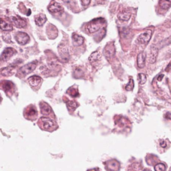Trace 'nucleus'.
<instances>
[{"instance_id":"obj_1","label":"nucleus","mask_w":171,"mask_h":171,"mask_svg":"<svg viewBox=\"0 0 171 171\" xmlns=\"http://www.w3.org/2000/svg\"><path fill=\"white\" fill-rule=\"evenodd\" d=\"M38 125L42 129L48 131H52L56 128V123L53 120L47 117H42L38 122Z\"/></svg>"},{"instance_id":"obj_2","label":"nucleus","mask_w":171,"mask_h":171,"mask_svg":"<svg viewBox=\"0 0 171 171\" xmlns=\"http://www.w3.org/2000/svg\"><path fill=\"white\" fill-rule=\"evenodd\" d=\"M36 66H37V62H32L29 63V64L25 65V66H22L21 68L19 70V72H18V74L20 76H26V75L30 74L33 71L35 70L36 68Z\"/></svg>"},{"instance_id":"obj_3","label":"nucleus","mask_w":171,"mask_h":171,"mask_svg":"<svg viewBox=\"0 0 171 171\" xmlns=\"http://www.w3.org/2000/svg\"><path fill=\"white\" fill-rule=\"evenodd\" d=\"M101 20L102 19H96L91 21L90 23L88 24L86 26V30L90 33H94V32H98L100 29L101 26L104 22H102Z\"/></svg>"},{"instance_id":"obj_4","label":"nucleus","mask_w":171,"mask_h":171,"mask_svg":"<svg viewBox=\"0 0 171 171\" xmlns=\"http://www.w3.org/2000/svg\"><path fill=\"white\" fill-rule=\"evenodd\" d=\"M24 116L27 119H29L30 121H34L36 120L38 116V112L36 110V108L33 105H30L24 111Z\"/></svg>"},{"instance_id":"obj_5","label":"nucleus","mask_w":171,"mask_h":171,"mask_svg":"<svg viewBox=\"0 0 171 171\" xmlns=\"http://www.w3.org/2000/svg\"><path fill=\"white\" fill-rule=\"evenodd\" d=\"M15 38L18 44L20 45H25L30 41V36L25 32H19L15 34Z\"/></svg>"},{"instance_id":"obj_6","label":"nucleus","mask_w":171,"mask_h":171,"mask_svg":"<svg viewBox=\"0 0 171 171\" xmlns=\"http://www.w3.org/2000/svg\"><path fill=\"white\" fill-rule=\"evenodd\" d=\"M104 54L108 59H110L115 54V47L112 42H110L106 46L104 50Z\"/></svg>"},{"instance_id":"obj_7","label":"nucleus","mask_w":171,"mask_h":171,"mask_svg":"<svg viewBox=\"0 0 171 171\" xmlns=\"http://www.w3.org/2000/svg\"><path fill=\"white\" fill-rule=\"evenodd\" d=\"M152 35V32L151 30H147L139 35L138 38V41L142 44H147L151 39Z\"/></svg>"},{"instance_id":"obj_8","label":"nucleus","mask_w":171,"mask_h":171,"mask_svg":"<svg viewBox=\"0 0 171 171\" xmlns=\"http://www.w3.org/2000/svg\"><path fill=\"white\" fill-rule=\"evenodd\" d=\"M48 10L51 13H60V12L64 10V8L60 3L56 1H52V3L50 4V5L48 6Z\"/></svg>"},{"instance_id":"obj_9","label":"nucleus","mask_w":171,"mask_h":171,"mask_svg":"<svg viewBox=\"0 0 171 171\" xmlns=\"http://www.w3.org/2000/svg\"><path fill=\"white\" fill-rule=\"evenodd\" d=\"M15 52V51L11 48H5L3 52H2L1 56H0V60L3 61V62L8 60L12 56H13Z\"/></svg>"},{"instance_id":"obj_10","label":"nucleus","mask_w":171,"mask_h":171,"mask_svg":"<svg viewBox=\"0 0 171 171\" xmlns=\"http://www.w3.org/2000/svg\"><path fill=\"white\" fill-rule=\"evenodd\" d=\"M158 54V49L154 46V45H152L151 48H150V52L149 55V59L148 61L150 64H154L156 62V58H157Z\"/></svg>"},{"instance_id":"obj_11","label":"nucleus","mask_w":171,"mask_h":171,"mask_svg":"<svg viewBox=\"0 0 171 171\" xmlns=\"http://www.w3.org/2000/svg\"><path fill=\"white\" fill-rule=\"evenodd\" d=\"M11 20L13 22V23L14 24L17 28H24L26 26V22L25 20H24L23 18H20V16L18 15H14L11 17Z\"/></svg>"},{"instance_id":"obj_12","label":"nucleus","mask_w":171,"mask_h":171,"mask_svg":"<svg viewBox=\"0 0 171 171\" xmlns=\"http://www.w3.org/2000/svg\"><path fill=\"white\" fill-rule=\"evenodd\" d=\"M40 109H41V112L43 115L48 116L52 113V108L50 106V105L48 103L44 102H42L40 104Z\"/></svg>"},{"instance_id":"obj_13","label":"nucleus","mask_w":171,"mask_h":171,"mask_svg":"<svg viewBox=\"0 0 171 171\" xmlns=\"http://www.w3.org/2000/svg\"><path fill=\"white\" fill-rule=\"evenodd\" d=\"M0 29L3 31H12L13 30V26L11 25L10 22L0 18Z\"/></svg>"},{"instance_id":"obj_14","label":"nucleus","mask_w":171,"mask_h":171,"mask_svg":"<svg viewBox=\"0 0 171 171\" xmlns=\"http://www.w3.org/2000/svg\"><path fill=\"white\" fill-rule=\"evenodd\" d=\"M28 80L32 87H37L42 82V79L38 76H30Z\"/></svg>"},{"instance_id":"obj_15","label":"nucleus","mask_w":171,"mask_h":171,"mask_svg":"<svg viewBox=\"0 0 171 171\" xmlns=\"http://www.w3.org/2000/svg\"><path fill=\"white\" fill-rule=\"evenodd\" d=\"M146 54L144 52H140L137 56V66L139 68H143L145 66Z\"/></svg>"},{"instance_id":"obj_16","label":"nucleus","mask_w":171,"mask_h":171,"mask_svg":"<svg viewBox=\"0 0 171 171\" xmlns=\"http://www.w3.org/2000/svg\"><path fill=\"white\" fill-rule=\"evenodd\" d=\"M131 18V13L130 11H121L118 14V18L120 20L123 22H127Z\"/></svg>"},{"instance_id":"obj_17","label":"nucleus","mask_w":171,"mask_h":171,"mask_svg":"<svg viewBox=\"0 0 171 171\" xmlns=\"http://www.w3.org/2000/svg\"><path fill=\"white\" fill-rule=\"evenodd\" d=\"M107 168L111 171H116L119 169V163L115 160H110L107 163Z\"/></svg>"},{"instance_id":"obj_18","label":"nucleus","mask_w":171,"mask_h":171,"mask_svg":"<svg viewBox=\"0 0 171 171\" xmlns=\"http://www.w3.org/2000/svg\"><path fill=\"white\" fill-rule=\"evenodd\" d=\"M34 19H35L36 24H37L38 26H42L47 20L46 15L43 13H40L39 15H37L36 16H35Z\"/></svg>"},{"instance_id":"obj_19","label":"nucleus","mask_w":171,"mask_h":171,"mask_svg":"<svg viewBox=\"0 0 171 171\" xmlns=\"http://www.w3.org/2000/svg\"><path fill=\"white\" fill-rule=\"evenodd\" d=\"M72 40L75 46H81L83 44V42H84V38L77 34H73Z\"/></svg>"},{"instance_id":"obj_20","label":"nucleus","mask_w":171,"mask_h":171,"mask_svg":"<svg viewBox=\"0 0 171 171\" xmlns=\"http://www.w3.org/2000/svg\"><path fill=\"white\" fill-rule=\"evenodd\" d=\"M160 7L163 9H168L171 6V1H167V0H162L158 2Z\"/></svg>"},{"instance_id":"obj_21","label":"nucleus","mask_w":171,"mask_h":171,"mask_svg":"<svg viewBox=\"0 0 171 171\" xmlns=\"http://www.w3.org/2000/svg\"><path fill=\"white\" fill-rule=\"evenodd\" d=\"M99 58H100V54H98V52H95L92 53L91 56H90L89 60H90V62L93 64V63L98 62V61L99 60Z\"/></svg>"},{"instance_id":"obj_22","label":"nucleus","mask_w":171,"mask_h":171,"mask_svg":"<svg viewBox=\"0 0 171 171\" xmlns=\"http://www.w3.org/2000/svg\"><path fill=\"white\" fill-rule=\"evenodd\" d=\"M13 86V84H12V82H9V81H5L3 83V86H2V88H3L5 92H9L11 90Z\"/></svg>"},{"instance_id":"obj_23","label":"nucleus","mask_w":171,"mask_h":171,"mask_svg":"<svg viewBox=\"0 0 171 171\" xmlns=\"http://www.w3.org/2000/svg\"><path fill=\"white\" fill-rule=\"evenodd\" d=\"M66 104L69 110H71V111H74V110L78 107V104H77L75 101H68L67 102Z\"/></svg>"},{"instance_id":"obj_24","label":"nucleus","mask_w":171,"mask_h":171,"mask_svg":"<svg viewBox=\"0 0 171 171\" xmlns=\"http://www.w3.org/2000/svg\"><path fill=\"white\" fill-rule=\"evenodd\" d=\"M138 82H139V84L140 85L145 84V83L146 82L147 78H146V76L144 74L140 73V74H138Z\"/></svg>"},{"instance_id":"obj_25","label":"nucleus","mask_w":171,"mask_h":171,"mask_svg":"<svg viewBox=\"0 0 171 171\" xmlns=\"http://www.w3.org/2000/svg\"><path fill=\"white\" fill-rule=\"evenodd\" d=\"M166 166L163 163H158L154 166V170L155 171H165Z\"/></svg>"},{"instance_id":"obj_26","label":"nucleus","mask_w":171,"mask_h":171,"mask_svg":"<svg viewBox=\"0 0 171 171\" xmlns=\"http://www.w3.org/2000/svg\"><path fill=\"white\" fill-rule=\"evenodd\" d=\"M134 80L131 78L129 82H128L127 85L125 86V89H126V90H127V91H132V90L134 89Z\"/></svg>"},{"instance_id":"obj_27","label":"nucleus","mask_w":171,"mask_h":171,"mask_svg":"<svg viewBox=\"0 0 171 171\" xmlns=\"http://www.w3.org/2000/svg\"><path fill=\"white\" fill-rule=\"evenodd\" d=\"M68 93L70 94L72 97H76L78 95V92L76 89L74 88H70L68 90Z\"/></svg>"},{"instance_id":"obj_28","label":"nucleus","mask_w":171,"mask_h":171,"mask_svg":"<svg viewBox=\"0 0 171 171\" xmlns=\"http://www.w3.org/2000/svg\"><path fill=\"white\" fill-rule=\"evenodd\" d=\"M13 68H4L3 70H2V74L3 76H9L10 74H12L11 71Z\"/></svg>"},{"instance_id":"obj_29","label":"nucleus","mask_w":171,"mask_h":171,"mask_svg":"<svg viewBox=\"0 0 171 171\" xmlns=\"http://www.w3.org/2000/svg\"><path fill=\"white\" fill-rule=\"evenodd\" d=\"M160 145L162 148H166V142L165 141H164V140H160Z\"/></svg>"},{"instance_id":"obj_30","label":"nucleus","mask_w":171,"mask_h":171,"mask_svg":"<svg viewBox=\"0 0 171 171\" xmlns=\"http://www.w3.org/2000/svg\"><path fill=\"white\" fill-rule=\"evenodd\" d=\"M80 3H82V5L84 6H88L90 3V1H81Z\"/></svg>"},{"instance_id":"obj_31","label":"nucleus","mask_w":171,"mask_h":171,"mask_svg":"<svg viewBox=\"0 0 171 171\" xmlns=\"http://www.w3.org/2000/svg\"><path fill=\"white\" fill-rule=\"evenodd\" d=\"M165 117L166 118L171 120V113L168 112V113L166 114V116H165Z\"/></svg>"},{"instance_id":"obj_32","label":"nucleus","mask_w":171,"mask_h":171,"mask_svg":"<svg viewBox=\"0 0 171 171\" xmlns=\"http://www.w3.org/2000/svg\"><path fill=\"white\" fill-rule=\"evenodd\" d=\"M164 78V75H163V74L160 75V76L158 77V81H162V78Z\"/></svg>"},{"instance_id":"obj_33","label":"nucleus","mask_w":171,"mask_h":171,"mask_svg":"<svg viewBox=\"0 0 171 171\" xmlns=\"http://www.w3.org/2000/svg\"><path fill=\"white\" fill-rule=\"evenodd\" d=\"M88 171H99L98 169H97V168H94V169H92V170H89Z\"/></svg>"},{"instance_id":"obj_34","label":"nucleus","mask_w":171,"mask_h":171,"mask_svg":"<svg viewBox=\"0 0 171 171\" xmlns=\"http://www.w3.org/2000/svg\"><path fill=\"white\" fill-rule=\"evenodd\" d=\"M143 171H151V170H149V169H144Z\"/></svg>"}]
</instances>
